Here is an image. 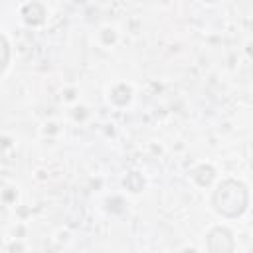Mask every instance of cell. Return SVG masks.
Instances as JSON below:
<instances>
[{"mask_svg": "<svg viewBox=\"0 0 253 253\" xmlns=\"http://www.w3.org/2000/svg\"><path fill=\"white\" fill-rule=\"evenodd\" d=\"M213 204H215V210L219 213L237 215V213H241L245 210V204H247L245 188L239 182L227 180L217 188V192L213 196Z\"/></svg>", "mask_w": 253, "mask_h": 253, "instance_id": "cell-1", "label": "cell"}]
</instances>
